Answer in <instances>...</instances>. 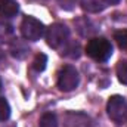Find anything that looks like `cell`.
Returning <instances> with one entry per match:
<instances>
[{
  "mask_svg": "<svg viewBox=\"0 0 127 127\" xmlns=\"http://www.w3.org/2000/svg\"><path fill=\"white\" fill-rule=\"evenodd\" d=\"M86 53L97 62H103L111 58L112 46H111L109 40H106L103 37H95V38L89 40V43L86 46Z\"/></svg>",
  "mask_w": 127,
  "mask_h": 127,
  "instance_id": "cell-1",
  "label": "cell"
},
{
  "mask_svg": "<svg viewBox=\"0 0 127 127\" xmlns=\"http://www.w3.org/2000/svg\"><path fill=\"white\" fill-rule=\"evenodd\" d=\"M106 111H108L109 118L114 123L121 124V123L127 121V100L123 96H111L108 100V105H106Z\"/></svg>",
  "mask_w": 127,
  "mask_h": 127,
  "instance_id": "cell-2",
  "label": "cell"
},
{
  "mask_svg": "<svg viewBox=\"0 0 127 127\" xmlns=\"http://www.w3.org/2000/svg\"><path fill=\"white\" fill-rule=\"evenodd\" d=\"M69 37V30L66 28V25L64 24H52L47 31H46V43L52 47V49H59L68 41Z\"/></svg>",
  "mask_w": 127,
  "mask_h": 127,
  "instance_id": "cell-3",
  "label": "cell"
},
{
  "mask_svg": "<svg viewBox=\"0 0 127 127\" xmlns=\"http://www.w3.org/2000/svg\"><path fill=\"white\" fill-rule=\"evenodd\" d=\"M80 75L72 65H65L58 72V87L62 92H71L78 86Z\"/></svg>",
  "mask_w": 127,
  "mask_h": 127,
  "instance_id": "cell-4",
  "label": "cell"
},
{
  "mask_svg": "<svg viewBox=\"0 0 127 127\" xmlns=\"http://www.w3.org/2000/svg\"><path fill=\"white\" fill-rule=\"evenodd\" d=\"M21 34L28 41H37L44 34V25L32 16H25L21 22Z\"/></svg>",
  "mask_w": 127,
  "mask_h": 127,
  "instance_id": "cell-5",
  "label": "cell"
},
{
  "mask_svg": "<svg viewBox=\"0 0 127 127\" xmlns=\"http://www.w3.org/2000/svg\"><path fill=\"white\" fill-rule=\"evenodd\" d=\"M18 10L19 4L16 0H0V18H12Z\"/></svg>",
  "mask_w": 127,
  "mask_h": 127,
  "instance_id": "cell-6",
  "label": "cell"
},
{
  "mask_svg": "<svg viewBox=\"0 0 127 127\" xmlns=\"http://www.w3.org/2000/svg\"><path fill=\"white\" fill-rule=\"evenodd\" d=\"M80 4L83 7V10L89 12V13H97L102 12L106 6L105 0H80Z\"/></svg>",
  "mask_w": 127,
  "mask_h": 127,
  "instance_id": "cell-7",
  "label": "cell"
},
{
  "mask_svg": "<svg viewBox=\"0 0 127 127\" xmlns=\"http://www.w3.org/2000/svg\"><path fill=\"white\" fill-rule=\"evenodd\" d=\"M10 52H12V55H13L15 58L24 59V58L28 55V47H27L21 40H15V41H12V44H10Z\"/></svg>",
  "mask_w": 127,
  "mask_h": 127,
  "instance_id": "cell-8",
  "label": "cell"
},
{
  "mask_svg": "<svg viewBox=\"0 0 127 127\" xmlns=\"http://www.w3.org/2000/svg\"><path fill=\"white\" fill-rule=\"evenodd\" d=\"M38 127H58L56 115L52 114V112H46V114H43L41 118H40Z\"/></svg>",
  "mask_w": 127,
  "mask_h": 127,
  "instance_id": "cell-9",
  "label": "cell"
},
{
  "mask_svg": "<svg viewBox=\"0 0 127 127\" xmlns=\"http://www.w3.org/2000/svg\"><path fill=\"white\" fill-rule=\"evenodd\" d=\"M12 35H13V28H12V25L7 24V22H4V21H0V43L10 40Z\"/></svg>",
  "mask_w": 127,
  "mask_h": 127,
  "instance_id": "cell-10",
  "label": "cell"
},
{
  "mask_svg": "<svg viewBox=\"0 0 127 127\" xmlns=\"http://www.w3.org/2000/svg\"><path fill=\"white\" fill-rule=\"evenodd\" d=\"M115 71H117V77H118L120 83L127 84V61L126 59L124 61H120V62L117 64Z\"/></svg>",
  "mask_w": 127,
  "mask_h": 127,
  "instance_id": "cell-11",
  "label": "cell"
},
{
  "mask_svg": "<svg viewBox=\"0 0 127 127\" xmlns=\"http://www.w3.org/2000/svg\"><path fill=\"white\" fill-rule=\"evenodd\" d=\"M114 40L117 41V44L120 46V49H123V50L127 52V30L115 31V34H114Z\"/></svg>",
  "mask_w": 127,
  "mask_h": 127,
  "instance_id": "cell-12",
  "label": "cell"
},
{
  "mask_svg": "<svg viewBox=\"0 0 127 127\" xmlns=\"http://www.w3.org/2000/svg\"><path fill=\"white\" fill-rule=\"evenodd\" d=\"M46 64H47L46 55H44V53H38V55H35V58H34V61H32V68H34L35 71H43V69L46 68Z\"/></svg>",
  "mask_w": 127,
  "mask_h": 127,
  "instance_id": "cell-13",
  "label": "cell"
},
{
  "mask_svg": "<svg viewBox=\"0 0 127 127\" xmlns=\"http://www.w3.org/2000/svg\"><path fill=\"white\" fill-rule=\"evenodd\" d=\"M9 115H10V106H9V103H7L6 99L0 97V121L7 120Z\"/></svg>",
  "mask_w": 127,
  "mask_h": 127,
  "instance_id": "cell-14",
  "label": "cell"
},
{
  "mask_svg": "<svg viewBox=\"0 0 127 127\" xmlns=\"http://www.w3.org/2000/svg\"><path fill=\"white\" fill-rule=\"evenodd\" d=\"M80 0H58L59 6L62 7L64 10H72L77 4H78Z\"/></svg>",
  "mask_w": 127,
  "mask_h": 127,
  "instance_id": "cell-15",
  "label": "cell"
},
{
  "mask_svg": "<svg viewBox=\"0 0 127 127\" xmlns=\"http://www.w3.org/2000/svg\"><path fill=\"white\" fill-rule=\"evenodd\" d=\"M118 1H120V0H105L106 4H117Z\"/></svg>",
  "mask_w": 127,
  "mask_h": 127,
  "instance_id": "cell-16",
  "label": "cell"
},
{
  "mask_svg": "<svg viewBox=\"0 0 127 127\" xmlns=\"http://www.w3.org/2000/svg\"><path fill=\"white\" fill-rule=\"evenodd\" d=\"M1 90H3V84H1V80H0V93H1Z\"/></svg>",
  "mask_w": 127,
  "mask_h": 127,
  "instance_id": "cell-17",
  "label": "cell"
}]
</instances>
